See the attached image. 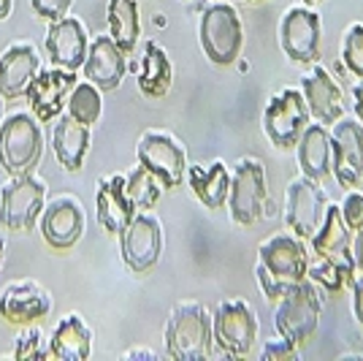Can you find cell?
<instances>
[{
    "label": "cell",
    "instance_id": "cell-24",
    "mask_svg": "<svg viewBox=\"0 0 363 361\" xmlns=\"http://www.w3.org/2000/svg\"><path fill=\"white\" fill-rule=\"evenodd\" d=\"M187 188L193 190V196L206 207V210H223L228 204V193H230V168L223 161H212V163H196L187 166Z\"/></svg>",
    "mask_w": 363,
    "mask_h": 361
},
{
    "label": "cell",
    "instance_id": "cell-11",
    "mask_svg": "<svg viewBox=\"0 0 363 361\" xmlns=\"http://www.w3.org/2000/svg\"><path fill=\"white\" fill-rule=\"evenodd\" d=\"M323 22L320 14L309 6H290L279 19V46L285 58L301 65H312L320 58Z\"/></svg>",
    "mask_w": 363,
    "mask_h": 361
},
{
    "label": "cell",
    "instance_id": "cell-6",
    "mask_svg": "<svg viewBox=\"0 0 363 361\" xmlns=\"http://www.w3.org/2000/svg\"><path fill=\"white\" fill-rule=\"evenodd\" d=\"M269 182L266 168L257 158H242L230 171V193H228V212L236 226H252L266 212Z\"/></svg>",
    "mask_w": 363,
    "mask_h": 361
},
{
    "label": "cell",
    "instance_id": "cell-17",
    "mask_svg": "<svg viewBox=\"0 0 363 361\" xmlns=\"http://www.w3.org/2000/svg\"><path fill=\"white\" fill-rule=\"evenodd\" d=\"M44 46L52 65L65 68V71H76L84 65L87 49H90V36H87V28L82 19L62 16L57 22H49Z\"/></svg>",
    "mask_w": 363,
    "mask_h": 361
},
{
    "label": "cell",
    "instance_id": "cell-34",
    "mask_svg": "<svg viewBox=\"0 0 363 361\" xmlns=\"http://www.w3.org/2000/svg\"><path fill=\"white\" fill-rule=\"evenodd\" d=\"M46 356H49V345H46L41 329H30V326H25V331H19V334H16L11 359L33 361V359H46Z\"/></svg>",
    "mask_w": 363,
    "mask_h": 361
},
{
    "label": "cell",
    "instance_id": "cell-44",
    "mask_svg": "<svg viewBox=\"0 0 363 361\" xmlns=\"http://www.w3.org/2000/svg\"><path fill=\"white\" fill-rule=\"evenodd\" d=\"M0 264H3V239H0Z\"/></svg>",
    "mask_w": 363,
    "mask_h": 361
},
{
    "label": "cell",
    "instance_id": "cell-31",
    "mask_svg": "<svg viewBox=\"0 0 363 361\" xmlns=\"http://www.w3.org/2000/svg\"><path fill=\"white\" fill-rule=\"evenodd\" d=\"M68 114L74 120L84 122V125H95L104 114V98L101 90L92 85V82H82L76 85L71 98H68Z\"/></svg>",
    "mask_w": 363,
    "mask_h": 361
},
{
    "label": "cell",
    "instance_id": "cell-14",
    "mask_svg": "<svg viewBox=\"0 0 363 361\" xmlns=\"http://www.w3.org/2000/svg\"><path fill=\"white\" fill-rule=\"evenodd\" d=\"M120 253L125 266L136 274H147L163 256V226L150 212H136L130 226L120 234Z\"/></svg>",
    "mask_w": 363,
    "mask_h": 361
},
{
    "label": "cell",
    "instance_id": "cell-43",
    "mask_svg": "<svg viewBox=\"0 0 363 361\" xmlns=\"http://www.w3.org/2000/svg\"><path fill=\"white\" fill-rule=\"evenodd\" d=\"M303 6H309V9H315V6H318V3H323V0H301Z\"/></svg>",
    "mask_w": 363,
    "mask_h": 361
},
{
    "label": "cell",
    "instance_id": "cell-38",
    "mask_svg": "<svg viewBox=\"0 0 363 361\" xmlns=\"http://www.w3.org/2000/svg\"><path fill=\"white\" fill-rule=\"evenodd\" d=\"M350 293H352V316H355L358 326L363 329V271L355 274V280L350 286Z\"/></svg>",
    "mask_w": 363,
    "mask_h": 361
},
{
    "label": "cell",
    "instance_id": "cell-1",
    "mask_svg": "<svg viewBox=\"0 0 363 361\" xmlns=\"http://www.w3.org/2000/svg\"><path fill=\"white\" fill-rule=\"evenodd\" d=\"M309 253L296 234H274L257 247V286L269 301H279L290 288L306 280Z\"/></svg>",
    "mask_w": 363,
    "mask_h": 361
},
{
    "label": "cell",
    "instance_id": "cell-5",
    "mask_svg": "<svg viewBox=\"0 0 363 361\" xmlns=\"http://www.w3.org/2000/svg\"><path fill=\"white\" fill-rule=\"evenodd\" d=\"M320 313H323V291L306 277L277 301V313H274L277 334L296 345H303L318 331Z\"/></svg>",
    "mask_w": 363,
    "mask_h": 361
},
{
    "label": "cell",
    "instance_id": "cell-36",
    "mask_svg": "<svg viewBox=\"0 0 363 361\" xmlns=\"http://www.w3.org/2000/svg\"><path fill=\"white\" fill-rule=\"evenodd\" d=\"M298 345L296 343H290L285 337H279V340H269L263 350H260V359L263 361H298Z\"/></svg>",
    "mask_w": 363,
    "mask_h": 361
},
{
    "label": "cell",
    "instance_id": "cell-40",
    "mask_svg": "<svg viewBox=\"0 0 363 361\" xmlns=\"http://www.w3.org/2000/svg\"><path fill=\"white\" fill-rule=\"evenodd\" d=\"M352 258H355V266L358 271H363V228L355 231V247H352Z\"/></svg>",
    "mask_w": 363,
    "mask_h": 361
},
{
    "label": "cell",
    "instance_id": "cell-22",
    "mask_svg": "<svg viewBox=\"0 0 363 361\" xmlns=\"http://www.w3.org/2000/svg\"><path fill=\"white\" fill-rule=\"evenodd\" d=\"M41 71V58L33 44H11L0 55V95L6 101L22 98Z\"/></svg>",
    "mask_w": 363,
    "mask_h": 361
},
{
    "label": "cell",
    "instance_id": "cell-37",
    "mask_svg": "<svg viewBox=\"0 0 363 361\" xmlns=\"http://www.w3.org/2000/svg\"><path fill=\"white\" fill-rule=\"evenodd\" d=\"M74 0H30L33 11L46 19V22H57L62 16H68Z\"/></svg>",
    "mask_w": 363,
    "mask_h": 361
},
{
    "label": "cell",
    "instance_id": "cell-12",
    "mask_svg": "<svg viewBox=\"0 0 363 361\" xmlns=\"http://www.w3.org/2000/svg\"><path fill=\"white\" fill-rule=\"evenodd\" d=\"M331 174L339 188L352 190L363 180V122L339 117L331 125Z\"/></svg>",
    "mask_w": 363,
    "mask_h": 361
},
{
    "label": "cell",
    "instance_id": "cell-19",
    "mask_svg": "<svg viewBox=\"0 0 363 361\" xmlns=\"http://www.w3.org/2000/svg\"><path fill=\"white\" fill-rule=\"evenodd\" d=\"M301 92L309 106V114L323 125H333L345 117V95L339 82L328 74L325 65L312 63V68L301 76Z\"/></svg>",
    "mask_w": 363,
    "mask_h": 361
},
{
    "label": "cell",
    "instance_id": "cell-23",
    "mask_svg": "<svg viewBox=\"0 0 363 361\" xmlns=\"http://www.w3.org/2000/svg\"><path fill=\"white\" fill-rule=\"evenodd\" d=\"M301 174L315 182L331 177V128L323 122H309L296 144Z\"/></svg>",
    "mask_w": 363,
    "mask_h": 361
},
{
    "label": "cell",
    "instance_id": "cell-18",
    "mask_svg": "<svg viewBox=\"0 0 363 361\" xmlns=\"http://www.w3.org/2000/svg\"><path fill=\"white\" fill-rule=\"evenodd\" d=\"M52 313V296L33 280H16L0 291V318L14 326H30Z\"/></svg>",
    "mask_w": 363,
    "mask_h": 361
},
{
    "label": "cell",
    "instance_id": "cell-32",
    "mask_svg": "<svg viewBox=\"0 0 363 361\" xmlns=\"http://www.w3.org/2000/svg\"><path fill=\"white\" fill-rule=\"evenodd\" d=\"M125 182H128V196H130V201H133L136 210L147 212L160 201V188H163V185L155 180L141 163L125 177Z\"/></svg>",
    "mask_w": 363,
    "mask_h": 361
},
{
    "label": "cell",
    "instance_id": "cell-26",
    "mask_svg": "<svg viewBox=\"0 0 363 361\" xmlns=\"http://www.w3.org/2000/svg\"><path fill=\"white\" fill-rule=\"evenodd\" d=\"M92 350V331L79 313H68L52 331L49 356L60 361H84Z\"/></svg>",
    "mask_w": 363,
    "mask_h": 361
},
{
    "label": "cell",
    "instance_id": "cell-29",
    "mask_svg": "<svg viewBox=\"0 0 363 361\" xmlns=\"http://www.w3.org/2000/svg\"><path fill=\"white\" fill-rule=\"evenodd\" d=\"M106 22H108V36L120 44V49L125 55H130L138 46V36H141L138 0H108Z\"/></svg>",
    "mask_w": 363,
    "mask_h": 361
},
{
    "label": "cell",
    "instance_id": "cell-41",
    "mask_svg": "<svg viewBox=\"0 0 363 361\" xmlns=\"http://www.w3.org/2000/svg\"><path fill=\"white\" fill-rule=\"evenodd\" d=\"M122 359H157L152 350H144V347H136V350H128L122 353Z\"/></svg>",
    "mask_w": 363,
    "mask_h": 361
},
{
    "label": "cell",
    "instance_id": "cell-3",
    "mask_svg": "<svg viewBox=\"0 0 363 361\" xmlns=\"http://www.w3.org/2000/svg\"><path fill=\"white\" fill-rule=\"evenodd\" d=\"M41 152H44V134L35 117L14 112L0 122V168L9 177L33 174L41 161Z\"/></svg>",
    "mask_w": 363,
    "mask_h": 361
},
{
    "label": "cell",
    "instance_id": "cell-10",
    "mask_svg": "<svg viewBox=\"0 0 363 361\" xmlns=\"http://www.w3.org/2000/svg\"><path fill=\"white\" fill-rule=\"evenodd\" d=\"M212 331L217 347L230 359H244L257 340V316L244 299H225L212 316Z\"/></svg>",
    "mask_w": 363,
    "mask_h": 361
},
{
    "label": "cell",
    "instance_id": "cell-8",
    "mask_svg": "<svg viewBox=\"0 0 363 361\" xmlns=\"http://www.w3.org/2000/svg\"><path fill=\"white\" fill-rule=\"evenodd\" d=\"M138 163L163 185V190H177L187 177V152L166 131H144L136 144Z\"/></svg>",
    "mask_w": 363,
    "mask_h": 361
},
{
    "label": "cell",
    "instance_id": "cell-13",
    "mask_svg": "<svg viewBox=\"0 0 363 361\" xmlns=\"http://www.w3.org/2000/svg\"><path fill=\"white\" fill-rule=\"evenodd\" d=\"M328 207V196L320 182L309 177H293L285 190V226L298 239H312Z\"/></svg>",
    "mask_w": 363,
    "mask_h": 361
},
{
    "label": "cell",
    "instance_id": "cell-25",
    "mask_svg": "<svg viewBox=\"0 0 363 361\" xmlns=\"http://www.w3.org/2000/svg\"><path fill=\"white\" fill-rule=\"evenodd\" d=\"M52 150L65 171H82L90 150V125L74 120L71 114H60L52 128Z\"/></svg>",
    "mask_w": 363,
    "mask_h": 361
},
{
    "label": "cell",
    "instance_id": "cell-15",
    "mask_svg": "<svg viewBox=\"0 0 363 361\" xmlns=\"http://www.w3.org/2000/svg\"><path fill=\"white\" fill-rule=\"evenodd\" d=\"M76 87V71L65 68H44L38 71L35 79L28 85L25 98L30 104L33 117L38 122H55L62 114V109L68 106V98Z\"/></svg>",
    "mask_w": 363,
    "mask_h": 361
},
{
    "label": "cell",
    "instance_id": "cell-20",
    "mask_svg": "<svg viewBox=\"0 0 363 361\" xmlns=\"http://www.w3.org/2000/svg\"><path fill=\"white\" fill-rule=\"evenodd\" d=\"M136 212L138 210L128 196V182L122 174H111L101 180L98 193H95V215L104 231H108L111 237H120L136 217Z\"/></svg>",
    "mask_w": 363,
    "mask_h": 361
},
{
    "label": "cell",
    "instance_id": "cell-35",
    "mask_svg": "<svg viewBox=\"0 0 363 361\" xmlns=\"http://www.w3.org/2000/svg\"><path fill=\"white\" fill-rule=\"evenodd\" d=\"M339 210H342V217H345V223L350 226V231L363 228V193L358 188L347 190V196H345Z\"/></svg>",
    "mask_w": 363,
    "mask_h": 361
},
{
    "label": "cell",
    "instance_id": "cell-4",
    "mask_svg": "<svg viewBox=\"0 0 363 361\" xmlns=\"http://www.w3.org/2000/svg\"><path fill=\"white\" fill-rule=\"evenodd\" d=\"M198 41H201L203 55L214 65L236 63L244 46V28L239 11L228 0H217L212 6H206L201 14V25H198Z\"/></svg>",
    "mask_w": 363,
    "mask_h": 361
},
{
    "label": "cell",
    "instance_id": "cell-46",
    "mask_svg": "<svg viewBox=\"0 0 363 361\" xmlns=\"http://www.w3.org/2000/svg\"><path fill=\"white\" fill-rule=\"evenodd\" d=\"M0 98H3V95H0Z\"/></svg>",
    "mask_w": 363,
    "mask_h": 361
},
{
    "label": "cell",
    "instance_id": "cell-16",
    "mask_svg": "<svg viewBox=\"0 0 363 361\" xmlns=\"http://www.w3.org/2000/svg\"><path fill=\"white\" fill-rule=\"evenodd\" d=\"M84 207L76 196H55L41 212V237L52 250H71L84 234Z\"/></svg>",
    "mask_w": 363,
    "mask_h": 361
},
{
    "label": "cell",
    "instance_id": "cell-9",
    "mask_svg": "<svg viewBox=\"0 0 363 361\" xmlns=\"http://www.w3.org/2000/svg\"><path fill=\"white\" fill-rule=\"evenodd\" d=\"M46 207V182L35 174H19L0 190V226L9 231H33Z\"/></svg>",
    "mask_w": 363,
    "mask_h": 361
},
{
    "label": "cell",
    "instance_id": "cell-2",
    "mask_svg": "<svg viewBox=\"0 0 363 361\" xmlns=\"http://www.w3.org/2000/svg\"><path fill=\"white\" fill-rule=\"evenodd\" d=\"M166 350L174 361H201L212 356V316L198 301L177 304L166 323Z\"/></svg>",
    "mask_w": 363,
    "mask_h": 361
},
{
    "label": "cell",
    "instance_id": "cell-21",
    "mask_svg": "<svg viewBox=\"0 0 363 361\" xmlns=\"http://www.w3.org/2000/svg\"><path fill=\"white\" fill-rule=\"evenodd\" d=\"M82 68H84L87 82H92L101 92H108L117 90L122 85L128 63H125V52H122L120 44L111 36H95V41L87 49V58H84Z\"/></svg>",
    "mask_w": 363,
    "mask_h": 361
},
{
    "label": "cell",
    "instance_id": "cell-28",
    "mask_svg": "<svg viewBox=\"0 0 363 361\" xmlns=\"http://www.w3.org/2000/svg\"><path fill=\"white\" fill-rule=\"evenodd\" d=\"M355 271H358V266H355L352 250H345L336 256L318 258V264L309 266L306 277L323 291V296H339L342 291H347L352 286Z\"/></svg>",
    "mask_w": 363,
    "mask_h": 361
},
{
    "label": "cell",
    "instance_id": "cell-7",
    "mask_svg": "<svg viewBox=\"0 0 363 361\" xmlns=\"http://www.w3.org/2000/svg\"><path fill=\"white\" fill-rule=\"evenodd\" d=\"M309 120H312V114H309L303 92L296 87H285L263 109V134L277 150H296Z\"/></svg>",
    "mask_w": 363,
    "mask_h": 361
},
{
    "label": "cell",
    "instance_id": "cell-39",
    "mask_svg": "<svg viewBox=\"0 0 363 361\" xmlns=\"http://www.w3.org/2000/svg\"><path fill=\"white\" fill-rule=\"evenodd\" d=\"M352 112H355V117L363 122V79H358V82L352 85Z\"/></svg>",
    "mask_w": 363,
    "mask_h": 361
},
{
    "label": "cell",
    "instance_id": "cell-42",
    "mask_svg": "<svg viewBox=\"0 0 363 361\" xmlns=\"http://www.w3.org/2000/svg\"><path fill=\"white\" fill-rule=\"evenodd\" d=\"M11 9H14V0H0V19L11 14Z\"/></svg>",
    "mask_w": 363,
    "mask_h": 361
},
{
    "label": "cell",
    "instance_id": "cell-27",
    "mask_svg": "<svg viewBox=\"0 0 363 361\" xmlns=\"http://www.w3.org/2000/svg\"><path fill=\"white\" fill-rule=\"evenodd\" d=\"M138 92L144 98H163L174 82V65L168 60V52L155 41L144 44V58L138 65Z\"/></svg>",
    "mask_w": 363,
    "mask_h": 361
},
{
    "label": "cell",
    "instance_id": "cell-33",
    "mask_svg": "<svg viewBox=\"0 0 363 361\" xmlns=\"http://www.w3.org/2000/svg\"><path fill=\"white\" fill-rule=\"evenodd\" d=\"M342 63L355 79H363V22L350 25L342 36Z\"/></svg>",
    "mask_w": 363,
    "mask_h": 361
},
{
    "label": "cell",
    "instance_id": "cell-45",
    "mask_svg": "<svg viewBox=\"0 0 363 361\" xmlns=\"http://www.w3.org/2000/svg\"><path fill=\"white\" fill-rule=\"evenodd\" d=\"M247 3H263V0H247Z\"/></svg>",
    "mask_w": 363,
    "mask_h": 361
},
{
    "label": "cell",
    "instance_id": "cell-30",
    "mask_svg": "<svg viewBox=\"0 0 363 361\" xmlns=\"http://www.w3.org/2000/svg\"><path fill=\"white\" fill-rule=\"evenodd\" d=\"M309 242H312V256L315 258L336 256V253L350 250L352 231H350V226L345 223L342 210H339L336 204H328V207H325V215H323L318 231L312 234Z\"/></svg>",
    "mask_w": 363,
    "mask_h": 361
}]
</instances>
